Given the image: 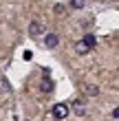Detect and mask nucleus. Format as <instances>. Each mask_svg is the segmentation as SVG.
Instances as JSON below:
<instances>
[{"mask_svg":"<svg viewBox=\"0 0 119 121\" xmlns=\"http://www.w3.org/2000/svg\"><path fill=\"white\" fill-rule=\"evenodd\" d=\"M53 117L55 119H66L68 117V106L66 104H55L53 106Z\"/></svg>","mask_w":119,"mask_h":121,"instance_id":"nucleus-1","label":"nucleus"},{"mask_svg":"<svg viewBox=\"0 0 119 121\" xmlns=\"http://www.w3.org/2000/svg\"><path fill=\"white\" fill-rule=\"evenodd\" d=\"M42 33H46V29H44V24H42V22H31V24H29V35L40 38Z\"/></svg>","mask_w":119,"mask_h":121,"instance_id":"nucleus-2","label":"nucleus"},{"mask_svg":"<svg viewBox=\"0 0 119 121\" xmlns=\"http://www.w3.org/2000/svg\"><path fill=\"white\" fill-rule=\"evenodd\" d=\"M44 44H46V48H55L60 44V38L55 33H46V38H44Z\"/></svg>","mask_w":119,"mask_h":121,"instance_id":"nucleus-3","label":"nucleus"},{"mask_svg":"<svg viewBox=\"0 0 119 121\" xmlns=\"http://www.w3.org/2000/svg\"><path fill=\"white\" fill-rule=\"evenodd\" d=\"M73 112L77 117H84V115H86V106H84V101H79V99H77V101H73Z\"/></svg>","mask_w":119,"mask_h":121,"instance_id":"nucleus-4","label":"nucleus"},{"mask_svg":"<svg viewBox=\"0 0 119 121\" xmlns=\"http://www.w3.org/2000/svg\"><path fill=\"white\" fill-rule=\"evenodd\" d=\"M75 53H77V55H86V53H90V46L84 40H79L77 44H75Z\"/></svg>","mask_w":119,"mask_h":121,"instance_id":"nucleus-5","label":"nucleus"},{"mask_svg":"<svg viewBox=\"0 0 119 121\" xmlns=\"http://www.w3.org/2000/svg\"><path fill=\"white\" fill-rule=\"evenodd\" d=\"M40 90L42 92H53V82L51 79H44V82L40 84Z\"/></svg>","mask_w":119,"mask_h":121,"instance_id":"nucleus-6","label":"nucleus"},{"mask_svg":"<svg viewBox=\"0 0 119 121\" xmlns=\"http://www.w3.org/2000/svg\"><path fill=\"white\" fill-rule=\"evenodd\" d=\"M84 42L93 48V46H95V35H93V33H86V35H84Z\"/></svg>","mask_w":119,"mask_h":121,"instance_id":"nucleus-7","label":"nucleus"},{"mask_svg":"<svg viewBox=\"0 0 119 121\" xmlns=\"http://www.w3.org/2000/svg\"><path fill=\"white\" fill-rule=\"evenodd\" d=\"M84 4H86V0H71L73 9H84Z\"/></svg>","mask_w":119,"mask_h":121,"instance_id":"nucleus-8","label":"nucleus"},{"mask_svg":"<svg viewBox=\"0 0 119 121\" xmlns=\"http://www.w3.org/2000/svg\"><path fill=\"white\" fill-rule=\"evenodd\" d=\"M86 92H88L90 97H95V95H99V88H97V86H93V84H90V86L86 88Z\"/></svg>","mask_w":119,"mask_h":121,"instance_id":"nucleus-9","label":"nucleus"},{"mask_svg":"<svg viewBox=\"0 0 119 121\" xmlns=\"http://www.w3.org/2000/svg\"><path fill=\"white\" fill-rule=\"evenodd\" d=\"M0 88H2L4 92H7V90H9V84H7V79H2V82H0Z\"/></svg>","mask_w":119,"mask_h":121,"instance_id":"nucleus-10","label":"nucleus"},{"mask_svg":"<svg viewBox=\"0 0 119 121\" xmlns=\"http://www.w3.org/2000/svg\"><path fill=\"white\" fill-rule=\"evenodd\" d=\"M113 117H115V119L119 121V108H115V110H113Z\"/></svg>","mask_w":119,"mask_h":121,"instance_id":"nucleus-11","label":"nucleus"}]
</instances>
